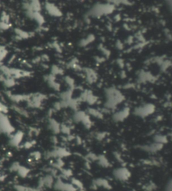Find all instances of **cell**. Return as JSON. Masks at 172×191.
I'll return each instance as SVG.
<instances>
[{
    "mask_svg": "<svg viewBox=\"0 0 172 191\" xmlns=\"http://www.w3.org/2000/svg\"><path fill=\"white\" fill-rule=\"evenodd\" d=\"M114 178L120 182H126L131 176V172L127 168L119 167L113 170L112 172Z\"/></svg>",
    "mask_w": 172,
    "mask_h": 191,
    "instance_id": "6da1fadb",
    "label": "cell"
},
{
    "mask_svg": "<svg viewBox=\"0 0 172 191\" xmlns=\"http://www.w3.org/2000/svg\"><path fill=\"white\" fill-rule=\"evenodd\" d=\"M13 131L9 119L3 113H0V133H10Z\"/></svg>",
    "mask_w": 172,
    "mask_h": 191,
    "instance_id": "7a4b0ae2",
    "label": "cell"
},
{
    "mask_svg": "<svg viewBox=\"0 0 172 191\" xmlns=\"http://www.w3.org/2000/svg\"><path fill=\"white\" fill-rule=\"evenodd\" d=\"M53 187L58 191H76L77 188L71 183H65L61 180L59 179L55 181Z\"/></svg>",
    "mask_w": 172,
    "mask_h": 191,
    "instance_id": "3957f363",
    "label": "cell"
},
{
    "mask_svg": "<svg viewBox=\"0 0 172 191\" xmlns=\"http://www.w3.org/2000/svg\"><path fill=\"white\" fill-rule=\"evenodd\" d=\"M154 106H153L152 105H144L137 109L134 111V113L135 115L139 116V117H144L149 115L151 113H153V111H154Z\"/></svg>",
    "mask_w": 172,
    "mask_h": 191,
    "instance_id": "277c9868",
    "label": "cell"
},
{
    "mask_svg": "<svg viewBox=\"0 0 172 191\" xmlns=\"http://www.w3.org/2000/svg\"><path fill=\"white\" fill-rule=\"evenodd\" d=\"M163 146H164L163 144L154 142L149 145H143V146H141V148L144 152H149V153H156V152L161 150L163 148Z\"/></svg>",
    "mask_w": 172,
    "mask_h": 191,
    "instance_id": "5b68a950",
    "label": "cell"
},
{
    "mask_svg": "<svg viewBox=\"0 0 172 191\" xmlns=\"http://www.w3.org/2000/svg\"><path fill=\"white\" fill-rule=\"evenodd\" d=\"M55 183V180L53 176L50 174H47L45 176L42 177L40 180V186H45L47 188H50L53 186Z\"/></svg>",
    "mask_w": 172,
    "mask_h": 191,
    "instance_id": "8992f818",
    "label": "cell"
},
{
    "mask_svg": "<svg viewBox=\"0 0 172 191\" xmlns=\"http://www.w3.org/2000/svg\"><path fill=\"white\" fill-rule=\"evenodd\" d=\"M128 114H129V110L126 108L119 112L116 113L113 115V119L115 121H122L128 117Z\"/></svg>",
    "mask_w": 172,
    "mask_h": 191,
    "instance_id": "52a82bcc",
    "label": "cell"
},
{
    "mask_svg": "<svg viewBox=\"0 0 172 191\" xmlns=\"http://www.w3.org/2000/svg\"><path fill=\"white\" fill-rule=\"evenodd\" d=\"M93 185L96 186H98V187H102L103 188H105V189H110L111 188V185L109 183V182L104 178H96L94 180L93 182Z\"/></svg>",
    "mask_w": 172,
    "mask_h": 191,
    "instance_id": "ba28073f",
    "label": "cell"
},
{
    "mask_svg": "<svg viewBox=\"0 0 172 191\" xmlns=\"http://www.w3.org/2000/svg\"><path fill=\"white\" fill-rule=\"evenodd\" d=\"M23 138V133L22 132H18L12 136V138L10 140V144L13 146H18L21 142Z\"/></svg>",
    "mask_w": 172,
    "mask_h": 191,
    "instance_id": "9c48e42d",
    "label": "cell"
},
{
    "mask_svg": "<svg viewBox=\"0 0 172 191\" xmlns=\"http://www.w3.org/2000/svg\"><path fill=\"white\" fill-rule=\"evenodd\" d=\"M96 160H97L98 164L101 166L102 167L108 168L110 166V163L108 162V159L104 156H97Z\"/></svg>",
    "mask_w": 172,
    "mask_h": 191,
    "instance_id": "30bf717a",
    "label": "cell"
},
{
    "mask_svg": "<svg viewBox=\"0 0 172 191\" xmlns=\"http://www.w3.org/2000/svg\"><path fill=\"white\" fill-rule=\"evenodd\" d=\"M49 128L50 129L53 131L55 133H59L61 130V127L59 124L57 123L55 120L51 119L49 122Z\"/></svg>",
    "mask_w": 172,
    "mask_h": 191,
    "instance_id": "8fae6325",
    "label": "cell"
},
{
    "mask_svg": "<svg viewBox=\"0 0 172 191\" xmlns=\"http://www.w3.org/2000/svg\"><path fill=\"white\" fill-rule=\"evenodd\" d=\"M17 172L18 175H20V176L22 177V178H25L26 176H28V174L30 172V170L27 168L22 166H20L19 169L18 170Z\"/></svg>",
    "mask_w": 172,
    "mask_h": 191,
    "instance_id": "7c38bea8",
    "label": "cell"
},
{
    "mask_svg": "<svg viewBox=\"0 0 172 191\" xmlns=\"http://www.w3.org/2000/svg\"><path fill=\"white\" fill-rule=\"evenodd\" d=\"M15 189L16 190V191H40L38 189H36V188L27 187V186L22 185L15 186Z\"/></svg>",
    "mask_w": 172,
    "mask_h": 191,
    "instance_id": "4fadbf2b",
    "label": "cell"
},
{
    "mask_svg": "<svg viewBox=\"0 0 172 191\" xmlns=\"http://www.w3.org/2000/svg\"><path fill=\"white\" fill-rule=\"evenodd\" d=\"M155 142L158 143V144H161L164 145V144L166 143L167 142V138L164 136H161V135H157L155 137Z\"/></svg>",
    "mask_w": 172,
    "mask_h": 191,
    "instance_id": "5bb4252c",
    "label": "cell"
},
{
    "mask_svg": "<svg viewBox=\"0 0 172 191\" xmlns=\"http://www.w3.org/2000/svg\"><path fill=\"white\" fill-rule=\"evenodd\" d=\"M89 113L91 115L94 116V117H98V118L102 117V114L100 112V111H98L96 110H93V109L92 110L90 109V110H89Z\"/></svg>",
    "mask_w": 172,
    "mask_h": 191,
    "instance_id": "9a60e30c",
    "label": "cell"
},
{
    "mask_svg": "<svg viewBox=\"0 0 172 191\" xmlns=\"http://www.w3.org/2000/svg\"><path fill=\"white\" fill-rule=\"evenodd\" d=\"M20 166V165L19 163H18V162H14L10 166V170L12 172H17L18 170L19 169Z\"/></svg>",
    "mask_w": 172,
    "mask_h": 191,
    "instance_id": "2e32d148",
    "label": "cell"
},
{
    "mask_svg": "<svg viewBox=\"0 0 172 191\" xmlns=\"http://www.w3.org/2000/svg\"><path fill=\"white\" fill-rule=\"evenodd\" d=\"M164 191H172V183L171 179L167 183L164 188Z\"/></svg>",
    "mask_w": 172,
    "mask_h": 191,
    "instance_id": "e0dca14e",
    "label": "cell"
},
{
    "mask_svg": "<svg viewBox=\"0 0 172 191\" xmlns=\"http://www.w3.org/2000/svg\"><path fill=\"white\" fill-rule=\"evenodd\" d=\"M4 176H3V175L0 174V182H1V181H3V180H4Z\"/></svg>",
    "mask_w": 172,
    "mask_h": 191,
    "instance_id": "ac0fdd59",
    "label": "cell"
}]
</instances>
